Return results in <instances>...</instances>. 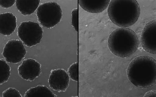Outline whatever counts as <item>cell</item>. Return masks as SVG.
<instances>
[{"label": "cell", "instance_id": "obj_10", "mask_svg": "<svg viewBox=\"0 0 156 97\" xmlns=\"http://www.w3.org/2000/svg\"><path fill=\"white\" fill-rule=\"evenodd\" d=\"M17 18L10 12L0 15V33L5 36H9L13 33L17 25Z\"/></svg>", "mask_w": 156, "mask_h": 97}, {"label": "cell", "instance_id": "obj_15", "mask_svg": "<svg viewBox=\"0 0 156 97\" xmlns=\"http://www.w3.org/2000/svg\"><path fill=\"white\" fill-rule=\"evenodd\" d=\"M78 66L76 62L73 64L68 69L69 76L71 79L76 82L78 80Z\"/></svg>", "mask_w": 156, "mask_h": 97}, {"label": "cell", "instance_id": "obj_8", "mask_svg": "<svg viewBox=\"0 0 156 97\" xmlns=\"http://www.w3.org/2000/svg\"><path fill=\"white\" fill-rule=\"evenodd\" d=\"M41 67V64L35 60L26 59L18 67V74L23 79L32 81L40 76Z\"/></svg>", "mask_w": 156, "mask_h": 97}, {"label": "cell", "instance_id": "obj_5", "mask_svg": "<svg viewBox=\"0 0 156 97\" xmlns=\"http://www.w3.org/2000/svg\"><path fill=\"white\" fill-rule=\"evenodd\" d=\"M43 32L42 27L38 23L29 21L20 24L18 28L17 34L24 44L31 47L41 41Z\"/></svg>", "mask_w": 156, "mask_h": 97}, {"label": "cell", "instance_id": "obj_14", "mask_svg": "<svg viewBox=\"0 0 156 97\" xmlns=\"http://www.w3.org/2000/svg\"><path fill=\"white\" fill-rule=\"evenodd\" d=\"M11 68L5 60H0V84L1 85L9 80L11 75Z\"/></svg>", "mask_w": 156, "mask_h": 97}, {"label": "cell", "instance_id": "obj_7", "mask_svg": "<svg viewBox=\"0 0 156 97\" xmlns=\"http://www.w3.org/2000/svg\"><path fill=\"white\" fill-rule=\"evenodd\" d=\"M156 21L147 23L142 30L140 41L143 49L149 53L156 54Z\"/></svg>", "mask_w": 156, "mask_h": 97}, {"label": "cell", "instance_id": "obj_13", "mask_svg": "<svg viewBox=\"0 0 156 97\" xmlns=\"http://www.w3.org/2000/svg\"><path fill=\"white\" fill-rule=\"evenodd\" d=\"M48 87L44 86H38L31 88L26 92L24 97H56Z\"/></svg>", "mask_w": 156, "mask_h": 97}, {"label": "cell", "instance_id": "obj_2", "mask_svg": "<svg viewBox=\"0 0 156 97\" xmlns=\"http://www.w3.org/2000/svg\"><path fill=\"white\" fill-rule=\"evenodd\" d=\"M110 21L117 26L128 27L136 23L141 10L136 0H112L108 7Z\"/></svg>", "mask_w": 156, "mask_h": 97}, {"label": "cell", "instance_id": "obj_19", "mask_svg": "<svg viewBox=\"0 0 156 97\" xmlns=\"http://www.w3.org/2000/svg\"><path fill=\"white\" fill-rule=\"evenodd\" d=\"M144 97L154 96L156 97V91L155 90H151L147 92L144 95Z\"/></svg>", "mask_w": 156, "mask_h": 97}, {"label": "cell", "instance_id": "obj_11", "mask_svg": "<svg viewBox=\"0 0 156 97\" xmlns=\"http://www.w3.org/2000/svg\"><path fill=\"white\" fill-rule=\"evenodd\" d=\"M110 0H80V6L88 13L97 14L102 13L108 7Z\"/></svg>", "mask_w": 156, "mask_h": 97}, {"label": "cell", "instance_id": "obj_9", "mask_svg": "<svg viewBox=\"0 0 156 97\" xmlns=\"http://www.w3.org/2000/svg\"><path fill=\"white\" fill-rule=\"evenodd\" d=\"M49 86L53 90L65 92L68 87L69 76L66 71L58 69L52 70L48 79Z\"/></svg>", "mask_w": 156, "mask_h": 97}, {"label": "cell", "instance_id": "obj_3", "mask_svg": "<svg viewBox=\"0 0 156 97\" xmlns=\"http://www.w3.org/2000/svg\"><path fill=\"white\" fill-rule=\"evenodd\" d=\"M109 50L119 57L127 58L136 52L139 40L135 32L128 27H120L110 35L108 41Z\"/></svg>", "mask_w": 156, "mask_h": 97}, {"label": "cell", "instance_id": "obj_17", "mask_svg": "<svg viewBox=\"0 0 156 97\" xmlns=\"http://www.w3.org/2000/svg\"><path fill=\"white\" fill-rule=\"evenodd\" d=\"M72 24L74 29L77 32L78 30V11L77 8L73 9L72 12Z\"/></svg>", "mask_w": 156, "mask_h": 97}, {"label": "cell", "instance_id": "obj_18", "mask_svg": "<svg viewBox=\"0 0 156 97\" xmlns=\"http://www.w3.org/2000/svg\"><path fill=\"white\" fill-rule=\"evenodd\" d=\"M16 2L15 0H1L0 5L4 8H8L13 6Z\"/></svg>", "mask_w": 156, "mask_h": 97}, {"label": "cell", "instance_id": "obj_12", "mask_svg": "<svg viewBox=\"0 0 156 97\" xmlns=\"http://www.w3.org/2000/svg\"><path fill=\"white\" fill-rule=\"evenodd\" d=\"M40 0H16V5L18 10L24 16L34 13L38 8Z\"/></svg>", "mask_w": 156, "mask_h": 97}, {"label": "cell", "instance_id": "obj_6", "mask_svg": "<svg viewBox=\"0 0 156 97\" xmlns=\"http://www.w3.org/2000/svg\"><path fill=\"white\" fill-rule=\"evenodd\" d=\"M27 52L21 41L12 39L8 41L2 54L7 62L17 64L25 58Z\"/></svg>", "mask_w": 156, "mask_h": 97}, {"label": "cell", "instance_id": "obj_16", "mask_svg": "<svg viewBox=\"0 0 156 97\" xmlns=\"http://www.w3.org/2000/svg\"><path fill=\"white\" fill-rule=\"evenodd\" d=\"M3 97H22L19 91L16 89L10 88L4 91L2 93Z\"/></svg>", "mask_w": 156, "mask_h": 97}, {"label": "cell", "instance_id": "obj_1", "mask_svg": "<svg viewBox=\"0 0 156 97\" xmlns=\"http://www.w3.org/2000/svg\"><path fill=\"white\" fill-rule=\"evenodd\" d=\"M128 78L134 86L146 89L156 83V61L149 56L137 57L132 60L127 70Z\"/></svg>", "mask_w": 156, "mask_h": 97}, {"label": "cell", "instance_id": "obj_4", "mask_svg": "<svg viewBox=\"0 0 156 97\" xmlns=\"http://www.w3.org/2000/svg\"><path fill=\"white\" fill-rule=\"evenodd\" d=\"M36 15L41 25L49 29L54 27L60 22L62 11L58 3L48 2L41 4Z\"/></svg>", "mask_w": 156, "mask_h": 97}]
</instances>
